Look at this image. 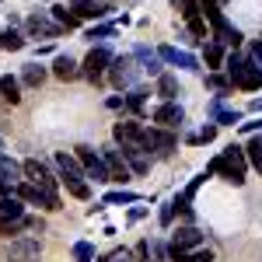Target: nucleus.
<instances>
[{"label":"nucleus","mask_w":262,"mask_h":262,"mask_svg":"<svg viewBox=\"0 0 262 262\" xmlns=\"http://www.w3.org/2000/svg\"><path fill=\"white\" fill-rule=\"evenodd\" d=\"M49 18L56 21L60 28H67V32H74V28H81V18H77V14H74L70 7H63V4H56V7L49 11Z\"/></svg>","instance_id":"nucleus-26"},{"label":"nucleus","mask_w":262,"mask_h":262,"mask_svg":"<svg viewBox=\"0 0 262 262\" xmlns=\"http://www.w3.org/2000/svg\"><path fill=\"white\" fill-rule=\"evenodd\" d=\"M206 112H210V119L217 122V126H238V122H242V112H238V108H224L221 95L206 105Z\"/></svg>","instance_id":"nucleus-21"},{"label":"nucleus","mask_w":262,"mask_h":262,"mask_svg":"<svg viewBox=\"0 0 262 262\" xmlns=\"http://www.w3.org/2000/svg\"><path fill=\"white\" fill-rule=\"evenodd\" d=\"M140 217H147V210H143V206H133V210H129V221H140Z\"/></svg>","instance_id":"nucleus-48"},{"label":"nucleus","mask_w":262,"mask_h":262,"mask_svg":"<svg viewBox=\"0 0 262 262\" xmlns=\"http://www.w3.org/2000/svg\"><path fill=\"white\" fill-rule=\"evenodd\" d=\"M171 221H175V206L164 203V206H161V227H171Z\"/></svg>","instance_id":"nucleus-42"},{"label":"nucleus","mask_w":262,"mask_h":262,"mask_svg":"<svg viewBox=\"0 0 262 262\" xmlns=\"http://www.w3.org/2000/svg\"><path fill=\"white\" fill-rule=\"evenodd\" d=\"M14 196H18V200H25V203H32V206H42V210H53V206H49V200L42 196V192L35 189V185H32V182H18Z\"/></svg>","instance_id":"nucleus-23"},{"label":"nucleus","mask_w":262,"mask_h":262,"mask_svg":"<svg viewBox=\"0 0 262 262\" xmlns=\"http://www.w3.org/2000/svg\"><path fill=\"white\" fill-rule=\"evenodd\" d=\"M105 105H108V108H126V98H122V95H112Z\"/></svg>","instance_id":"nucleus-46"},{"label":"nucleus","mask_w":262,"mask_h":262,"mask_svg":"<svg viewBox=\"0 0 262 262\" xmlns=\"http://www.w3.org/2000/svg\"><path fill=\"white\" fill-rule=\"evenodd\" d=\"M39 259H42L39 238H14L7 245V262H39Z\"/></svg>","instance_id":"nucleus-11"},{"label":"nucleus","mask_w":262,"mask_h":262,"mask_svg":"<svg viewBox=\"0 0 262 262\" xmlns=\"http://www.w3.org/2000/svg\"><path fill=\"white\" fill-rule=\"evenodd\" d=\"M203 245V231L200 227H192V224H185V227H179V231H171V262H179L182 255H189V252H196Z\"/></svg>","instance_id":"nucleus-8"},{"label":"nucleus","mask_w":262,"mask_h":262,"mask_svg":"<svg viewBox=\"0 0 262 262\" xmlns=\"http://www.w3.org/2000/svg\"><path fill=\"white\" fill-rule=\"evenodd\" d=\"M0 49H7V53L25 49V35H21L18 28H4V32H0Z\"/></svg>","instance_id":"nucleus-31"},{"label":"nucleus","mask_w":262,"mask_h":262,"mask_svg":"<svg viewBox=\"0 0 262 262\" xmlns=\"http://www.w3.org/2000/svg\"><path fill=\"white\" fill-rule=\"evenodd\" d=\"M137 259H140V262L150 259V242H140V245H137Z\"/></svg>","instance_id":"nucleus-44"},{"label":"nucleus","mask_w":262,"mask_h":262,"mask_svg":"<svg viewBox=\"0 0 262 262\" xmlns=\"http://www.w3.org/2000/svg\"><path fill=\"white\" fill-rule=\"evenodd\" d=\"M0 98L7 101V105H18L21 101V81L18 77H11V74L0 77Z\"/></svg>","instance_id":"nucleus-27"},{"label":"nucleus","mask_w":262,"mask_h":262,"mask_svg":"<svg viewBox=\"0 0 262 262\" xmlns=\"http://www.w3.org/2000/svg\"><path fill=\"white\" fill-rule=\"evenodd\" d=\"M248 56L255 60V67H262V42H252V53Z\"/></svg>","instance_id":"nucleus-45"},{"label":"nucleus","mask_w":262,"mask_h":262,"mask_svg":"<svg viewBox=\"0 0 262 262\" xmlns=\"http://www.w3.org/2000/svg\"><path fill=\"white\" fill-rule=\"evenodd\" d=\"M101 158H105V164H108V175H112V182H119V185H126L129 182V164H126V158H122L119 147H105L101 150Z\"/></svg>","instance_id":"nucleus-15"},{"label":"nucleus","mask_w":262,"mask_h":262,"mask_svg":"<svg viewBox=\"0 0 262 262\" xmlns=\"http://www.w3.org/2000/svg\"><path fill=\"white\" fill-rule=\"evenodd\" d=\"M245 158H248V164H252V168L262 175V137H252V140H248V147H245Z\"/></svg>","instance_id":"nucleus-34"},{"label":"nucleus","mask_w":262,"mask_h":262,"mask_svg":"<svg viewBox=\"0 0 262 262\" xmlns=\"http://www.w3.org/2000/svg\"><path fill=\"white\" fill-rule=\"evenodd\" d=\"M53 77H60V81H77V77H81V67H77L74 56L60 53V56L53 60Z\"/></svg>","instance_id":"nucleus-22"},{"label":"nucleus","mask_w":262,"mask_h":262,"mask_svg":"<svg viewBox=\"0 0 262 262\" xmlns=\"http://www.w3.org/2000/svg\"><path fill=\"white\" fill-rule=\"evenodd\" d=\"M140 137H143V126L137 119H126V122H116L112 126V140L119 143V147H126V143H140Z\"/></svg>","instance_id":"nucleus-20"},{"label":"nucleus","mask_w":262,"mask_h":262,"mask_svg":"<svg viewBox=\"0 0 262 262\" xmlns=\"http://www.w3.org/2000/svg\"><path fill=\"white\" fill-rule=\"evenodd\" d=\"M252 112H262V98H255V101H252Z\"/></svg>","instance_id":"nucleus-49"},{"label":"nucleus","mask_w":262,"mask_h":262,"mask_svg":"<svg viewBox=\"0 0 262 262\" xmlns=\"http://www.w3.org/2000/svg\"><path fill=\"white\" fill-rule=\"evenodd\" d=\"M70 11L81 21H105L112 14V4L108 0H70Z\"/></svg>","instance_id":"nucleus-13"},{"label":"nucleus","mask_w":262,"mask_h":262,"mask_svg":"<svg viewBox=\"0 0 262 262\" xmlns=\"http://www.w3.org/2000/svg\"><path fill=\"white\" fill-rule=\"evenodd\" d=\"M150 119L158 122L161 129H182V126H185V108H182L179 101H161Z\"/></svg>","instance_id":"nucleus-12"},{"label":"nucleus","mask_w":262,"mask_h":262,"mask_svg":"<svg viewBox=\"0 0 262 262\" xmlns=\"http://www.w3.org/2000/svg\"><path fill=\"white\" fill-rule=\"evenodd\" d=\"M140 143H143V150L150 154H158V158H168L175 147H179V140H175V133L171 129H161V126H150V129H143V137H140Z\"/></svg>","instance_id":"nucleus-9"},{"label":"nucleus","mask_w":262,"mask_h":262,"mask_svg":"<svg viewBox=\"0 0 262 262\" xmlns=\"http://www.w3.org/2000/svg\"><path fill=\"white\" fill-rule=\"evenodd\" d=\"M21 171H25V182H39L49 175V164L39 158H28V161H21Z\"/></svg>","instance_id":"nucleus-29"},{"label":"nucleus","mask_w":262,"mask_h":262,"mask_svg":"<svg viewBox=\"0 0 262 262\" xmlns=\"http://www.w3.org/2000/svg\"><path fill=\"white\" fill-rule=\"evenodd\" d=\"M101 262H129V252H126V248H116V252H108Z\"/></svg>","instance_id":"nucleus-43"},{"label":"nucleus","mask_w":262,"mask_h":262,"mask_svg":"<svg viewBox=\"0 0 262 262\" xmlns=\"http://www.w3.org/2000/svg\"><path fill=\"white\" fill-rule=\"evenodd\" d=\"M25 28H28V35H32V39H56V35L63 32L49 14H32V18L25 21Z\"/></svg>","instance_id":"nucleus-17"},{"label":"nucleus","mask_w":262,"mask_h":262,"mask_svg":"<svg viewBox=\"0 0 262 262\" xmlns=\"http://www.w3.org/2000/svg\"><path fill=\"white\" fill-rule=\"evenodd\" d=\"M74 262H95V245L91 242H77L74 245Z\"/></svg>","instance_id":"nucleus-37"},{"label":"nucleus","mask_w":262,"mask_h":262,"mask_svg":"<svg viewBox=\"0 0 262 262\" xmlns=\"http://www.w3.org/2000/svg\"><path fill=\"white\" fill-rule=\"evenodd\" d=\"M112 60H116V53H112L108 46H91V53H88L84 63H81V77H88L91 84H98L101 77L108 74Z\"/></svg>","instance_id":"nucleus-7"},{"label":"nucleus","mask_w":262,"mask_h":262,"mask_svg":"<svg viewBox=\"0 0 262 262\" xmlns=\"http://www.w3.org/2000/svg\"><path fill=\"white\" fill-rule=\"evenodd\" d=\"M224 67H227V77H231L234 88H242V91H259L262 88V67H255L252 56L231 53V56L224 60Z\"/></svg>","instance_id":"nucleus-3"},{"label":"nucleus","mask_w":262,"mask_h":262,"mask_svg":"<svg viewBox=\"0 0 262 262\" xmlns=\"http://www.w3.org/2000/svg\"><path fill=\"white\" fill-rule=\"evenodd\" d=\"M206 179H210V171L196 175V179H192V182H189V185H185V189L179 192V196L171 200V206H175L179 213H185V217H192V200H196V192H200V185H203Z\"/></svg>","instance_id":"nucleus-19"},{"label":"nucleus","mask_w":262,"mask_h":262,"mask_svg":"<svg viewBox=\"0 0 262 262\" xmlns=\"http://www.w3.org/2000/svg\"><path fill=\"white\" fill-rule=\"evenodd\" d=\"M158 56H161L168 67H179V70H200V60L192 53H185L179 46H158Z\"/></svg>","instance_id":"nucleus-14"},{"label":"nucleus","mask_w":262,"mask_h":262,"mask_svg":"<svg viewBox=\"0 0 262 262\" xmlns=\"http://www.w3.org/2000/svg\"><path fill=\"white\" fill-rule=\"evenodd\" d=\"M0 150H4V137H0Z\"/></svg>","instance_id":"nucleus-50"},{"label":"nucleus","mask_w":262,"mask_h":262,"mask_svg":"<svg viewBox=\"0 0 262 262\" xmlns=\"http://www.w3.org/2000/svg\"><path fill=\"white\" fill-rule=\"evenodd\" d=\"M108 35H116V25H112V21H101V25H95V28L88 32V39H108Z\"/></svg>","instance_id":"nucleus-39"},{"label":"nucleus","mask_w":262,"mask_h":262,"mask_svg":"<svg viewBox=\"0 0 262 262\" xmlns=\"http://www.w3.org/2000/svg\"><path fill=\"white\" fill-rule=\"evenodd\" d=\"M21 231H28V217H21V221H4L0 217V238H11V234H21Z\"/></svg>","instance_id":"nucleus-36"},{"label":"nucleus","mask_w":262,"mask_h":262,"mask_svg":"<svg viewBox=\"0 0 262 262\" xmlns=\"http://www.w3.org/2000/svg\"><path fill=\"white\" fill-rule=\"evenodd\" d=\"M140 74L143 70L133 56H116L112 67H108V81H112V88H119V91H133L137 81H140Z\"/></svg>","instance_id":"nucleus-6"},{"label":"nucleus","mask_w":262,"mask_h":262,"mask_svg":"<svg viewBox=\"0 0 262 262\" xmlns=\"http://www.w3.org/2000/svg\"><path fill=\"white\" fill-rule=\"evenodd\" d=\"M206 171L210 175H221L224 182H231V185H245V175H248V158H245L242 147H224V154H217L213 161L206 164Z\"/></svg>","instance_id":"nucleus-2"},{"label":"nucleus","mask_w":262,"mask_h":262,"mask_svg":"<svg viewBox=\"0 0 262 262\" xmlns=\"http://www.w3.org/2000/svg\"><path fill=\"white\" fill-rule=\"evenodd\" d=\"M129 56L140 63L143 74H150V77H161V74H164V70H161L164 60L158 56V49H150V46H133V53H129Z\"/></svg>","instance_id":"nucleus-16"},{"label":"nucleus","mask_w":262,"mask_h":262,"mask_svg":"<svg viewBox=\"0 0 262 262\" xmlns=\"http://www.w3.org/2000/svg\"><path fill=\"white\" fill-rule=\"evenodd\" d=\"M42 81H46V67H39V63H28V67L21 70V84H25V88H39Z\"/></svg>","instance_id":"nucleus-32"},{"label":"nucleus","mask_w":262,"mask_h":262,"mask_svg":"<svg viewBox=\"0 0 262 262\" xmlns=\"http://www.w3.org/2000/svg\"><path fill=\"white\" fill-rule=\"evenodd\" d=\"M171 4H175V11H182L189 35H192V39H206V18H203L200 0H171Z\"/></svg>","instance_id":"nucleus-10"},{"label":"nucleus","mask_w":262,"mask_h":262,"mask_svg":"<svg viewBox=\"0 0 262 262\" xmlns=\"http://www.w3.org/2000/svg\"><path fill=\"white\" fill-rule=\"evenodd\" d=\"M203 60H206V67H224V49H221V42H210L206 49H203Z\"/></svg>","instance_id":"nucleus-35"},{"label":"nucleus","mask_w":262,"mask_h":262,"mask_svg":"<svg viewBox=\"0 0 262 262\" xmlns=\"http://www.w3.org/2000/svg\"><path fill=\"white\" fill-rule=\"evenodd\" d=\"M74 158L81 161L84 175H88L91 182H98V185L112 182V175H108V164H105V158H101L95 147H88V143H77V147H74Z\"/></svg>","instance_id":"nucleus-5"},{"label":"nucleus","mask_w":262,"mask_h":262,"mask_svg":"<svg viewBox=\"0 0 262 262\" xmlns=\"http://www.w3.org/2000/svg\"><path fill=\"white\" fill-rule=\"evenodd\" d=\"M108 4H112V0H108Z\"/></svg>","instance_id":"nucleus-51"},{"label":"nucleus","mask_w":262,"mask_h":262,"mask_svg":"<svg viewBox=\"0 0 262 262\" xmlns=\"http://www.w3.org/2000/svg\"><path fill=\"white\" fill-rule=\"evenodd\" d=\"M4 182H14V185H18V182H25V171H21V164L14 161V158H7V154L0 150V185H4Z\"/></svg>","instance_id":"nucleus-24"},{"label":"nucleus","mask_w":262,"mask_h":262,"mask_svg":"<svg viewBox=\"0 0 262 262\" xmlns=\"http://www.w3.org/2000/svg\"><path fill=\"white\" fill-rule=\"evenodd\" d=\"M119 150H122V158H126V164H129L133 175H147V171H150V154L143 150V143H126Z\"/></svg>","instance_id":"nucleus-18"},{"label":"nucleus","mask_w":262,"mask_h":262,"mask_svg":"<svg viewBox=\"0 0 262 262\" xmlns=\"http://www.w3.org/2000/svg\"><path fill=\"white\" fill-rule=\"evenodd\" d=\"M53 164H56V179L67 185V192H70L74 200H91V185L84 182L88 175H84L81 161H77L74 154H67V150H56Z\"/></svg>","instance_id":"nucleus-1"},{"label":"nucleus","mask_w":262,"mask_h":262,"mask_svg":"<svg viewBox=\"0 0 262 262\" xmlns=\"http://www.w3.org/2000/svg\"><path fill=\"white\" fill-rule=\"evenodd\" d=\"M0 217L4 221H21L25 217V200H18V196H0Z\"/></svg>","instance_id":"nucleus-25"},{"label":"nucleus","mask_w":262,"mask_h":262,"mask_svg":"<svg viewBox=\"0 0 262 262\" xmlns=\"http://www.w3.org/2000/svg\"><path fill=\"white\" fill-rule=\"evenodd\" d=\"M126 203H140V196L129 192V189H116V192H108V196L101 200V206H126Z\"/></svg>","instance_id":"nucleus-33"},{"label":"nucleus","mask_w":262,"mask_h":262,"mask_svg":"<svg viewBox=\"0 0 262 262\" xmlns=\"http://www.w3.org/2000/svg\"><path fill=\"white\" fill-rule=\"evenodd\" d=\"M179 262H213V252H210V248H196V252L182 255Z\"/></svg>","instance_id":"nucleus-40"},{"label":"nucleus","mask_w":262,"mask_h":262,"mask_svg":"<svg viewBox=\"0 0 262 262\" xmlns=\"http://www.w3.org/2000/svg\"><path fill=\"white\" fill-rule=\"evenodd\" d=\"M203 18H206V25H210V32H213V42H221V46H242V28L238 25H231V21L224 18V11L217 7V4H203Z\"/></svg>","instance_id":"nucleus-4"},{"label":"nucleus","mask_w":262,"mask_h":262,"mask_svg":"<svg viewBox=\"0 0 262 262\" xmlns=\"http://www.w3.org/2000/svg\"><path fill=\"white\" fill-rule=\"evenodd\" d=\"M158 95H161L164 101H175V98H179V95H182L179 81H175L171 74H161V77H158Z\"/></svg>","instance_id":"nucleus-30"},{"label":"nucleus","mask_w":262,"mask_h":262,"mask_svg":"<svg viewBox=\"0 0 262 262\" xmlns=\"http://www.w3.org/2000/svg\"><path fill=\"white\" fill-rule=\"evenodd\" d=\"M122 98H126V108L140 119V116H143V105H147V98H150V91H147V88H133V91H129V95H122Z\"/></svg>","instance_id":"nucleus-28"},{"label":"nucleus","mask_w":262,"mask_h":262,"mask_svg":"<svg viewBox=\"0 0 262 262\" xmlns=\"http://www.w3.org/2000/svg\"><path fill=\"white\" fill-rule=\"evenodd\" d=\"M206 84H210L213 91H221V98L231 91V88H234V84H231V77H224V74H210V77H206Z\"/></svg>","instance_id":"nucleus-38"},{"label":"nucleus","mask_w":262,"mask_h":262,"mask_svg":"<svg viewBox=\"0 0 262 262\" xmlns=\"http://www.w3.org/2000/svg\"><path fill=\"white\" fill-rule=\"evenodd\" d=\"M242 129H245V133H259V129H262V119H255V122H242Z\"/></svg>","instance_id":"nucleus-47"},{"label":"nucleus","mask_w":262,"mask_h":262,"mask_svg":"<svg viewBox=\"0 0 262 262\" xmlns=\"http://www.w3.org/2000/svg\"><path fill=\"white\" fill-rule=\"evenodd\" d=\"M150 252L158 255V262H168V259H171V248H164V242H150Z\"/></svg>","instance_id":"nucleus-41"}]
</instances>
